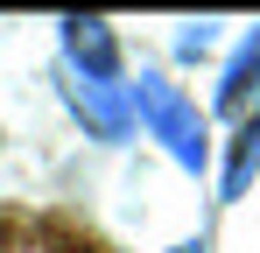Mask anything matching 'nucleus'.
Listing matches in <instances>:
<instances>
[{"instance_id":"1","label":"nucleus","mask_w":260,"mask_h":253,"mask_svg":"<svg viewBox=\"0 0 260 253\" xmlns=\"http://www.w3.org/2000/svg\"><path fill=\"white\" fill-rule=\"evenodd\" d=\"M127 106L148 120V134L155 141H169V155L183 169H204V155H211V141H204V120H197V106L176 91L162 71H141V78L127 84Z\"/></svg>"},{"instance_id":"7","label":"nucleus","mask_w":260,"mask_h":253,"mask_svg":"<svg viewBox=\"0 0 260 253\" xmlns=\"http://www.w3.org/2000/svg\"><path fill=\"white\" fill-rule=\"evenodd\" d=\"M169 253H204V246H197V239H190V246H169Z\"/></svg>"},{"instance_id":"2","label":"nucleus","mask_w":260,"mask_h":253,"mask_svg":"<svg viewBox=\"0 0 260 253\" xmlns=\"http://www.w3.org/2000/svg\"><path fill=\"white\" fill-rule=\"evenodd\" d=\"M71 106L91 120V134H99V141H127L134 106H127V91H120L113 78H71Z\"/></svg>"},{"instance_id":"4","label":"nucleus","mask_w":260,"mask_h":253,"mask_svg":"<svg viewBox=\"0 0 260 253\" xmlns=\"http://www.w3.org/2000/svg\"><path fill=\"white\" fill-rule=\"evenodd\" d=\"M260 78V21H253V36L239 42V56L225 64V78H218V113H232L239 99H246V84Z\"/></svg>"},{"instance_id":"3","label":"nucleus","mask_w":260,"mask_h":253,"mask_svg":"<svg viewBox=\"0 0 260 253\" xmlns=\"http://www.w3.org/2000/svg\"><path fill=\"white\" fill-rule=\"evenodd\" d=\"M63 49H71L78 78H113V28H106V21L71 14V21H63Z\"/></svg>"},{"instance_id":"5","label":"nucleus","mask_w":260,"mask_h":253,"mask_svg":"<svg viewBox=\"0 0 260 253\" xmlns=\"http://www.w3.org/2000/svg\"><path fill=\"white\" fill-rule=\"evenodd\" d=\"M253 169H260V126H246V134L232 141V169H225V197H246Z\"/></svg>"},{"instance_id":"6","label":"nucleus","mask_w":260,"mask_h":253,"mask_svg":"<svg viewBox=\"0 0 260 253\" xmlns=\"http://www.w3.org/2000/svg\"><path fill=\"white\" fill-rule=\"evenodd\" d=\"M211 42H218V21H183V36H176V49H183V56H204Z\"/></svg>"}]
</instances>
